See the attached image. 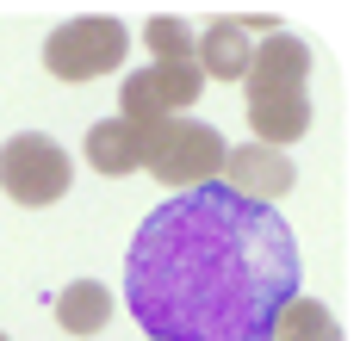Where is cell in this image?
<instances>
[{
  "mask_svg": "<svg viewBox=\"0 0 360 341\" xmlns=\"http://www.w3.org/2000/svg\"><path fill=\"white\" fill-rule=\"evenodd\" d=\"M75 180V161L63 143H50V137H37V131H25V137H13L6 149H0V192L13 199V205H56L63 192H69Z\"/></svg>",
  "mask_w": 360,
  "mask_h": 341,
  "instance_id": "277c9868",
  "label": "cell"
},
{
  "mask_svg": "<svg viewBox=\"0 0 360 341\" xmlns=\"http://www.w3.org/2000/svg\"><path fill=\"white\" fill-rule=\"evenodd\" d=\"M224 180L236 199L249 205H274L280 192H292V155L286 149H261V143H243V149H224Z\"/></svg>",
  "mask_w": 360,
  "mask_h": 341,
  "instance_id": "52a82bcc",
  "label": "cell"
},
{
  "mask_svg": "<svg viewBox=\"0 0 360 341\" xmlns=\"http://www.w3.org/2000/svg\"><path fill=\"white\" fill-rule=\"evenodd\" d=\"M143 44H149L155 62H193V32L180 25L174 13H155V19L143 25Z\"/></svg>",
  "mask_w": 360,
  "mask_h": 341,
  "instance_id": "4fadbf2b",
  "label": "cell"
},
{
  "mask_svg": "<svg viewBox=\"0 0 360 341\" xmlns=\"http://www.w3.org/2000/svg\"><path fill=\"white\" fill-rule=\"evenodd\" d=\"M249 131L261 149H286L311 131V100L304 93H261V100H249Z\"/></svg>",
  "mask_w": 360,
  "mask_h": 341,
  "instance_id": "9c48e42d",
  "label": "cell"
},
{
  "mask_svg": "<svg viewBox=\"0 0 360 341\" xmlns=\"http://www.w3.org/2000/svg\"><path fill=\"white\" fill-rule=\"evenodd\" d=\"M124 50H131V32L112 13H81L44 38V69L56 81H100L124 62Z\"/></svg>",
  "mask_w": 360,
  "mask_h": 341,
  "instance_id": "3957f363",
  "label": "cell"
},
{
  "mask_svg": "<svg viewBox=\"0 0 360 341\" xmlns=\"http://www.w3.org/2000/svg\"><path fill=\"white\" fill-rule=\"evenodd\" d=\"M267 341H342V323L329 316V304H317V298H292L286 310L274 316Z\"/></svg>",
  "mask_w": 360,
  "mask_h": 341,
  "instance_id": "7c38bea8",
  "label": "cell"
},
{
  "mask_svg": "<svg viewBox=\"0 0 360 341\" xmlns=\"http://www.w3.org/2000/svg\"><path fill=\"white\" fill-rule=\"evenodd\" d=\"M143 168L162 187H180V192L212 187L224 174V137L199 118H162L143 131Z\"/></svg>",
  "mask_w": 360,
  "mask_h": 341,
  "instance_id": "7a4b0ae2",
  "label": "cell"
},
{
  "mask_svg": "<svg viewBox=\"0 0 360 341\" xmlns=\"http://www.w3.org/2000/svg\"><path fill=\"white\" fill-rule=\"evenodd\" d=\"M124 298L149 341H267L298 298V242L274 205L193 187L143 218Z\"/></svg>",
  "mask_w": 360,
  "mask_h": 341,
  "instance_id": "6da1fadb",
  "label": "cell"
},
{
  "mask_svg": "<svg viewBox=\"0 0 360 341\" xmlns=\"http://www.w3.org/2000/svg\"><path fill=\"white\" fill-rule=\"evenodd\" d=\"M304 81H311V44L304 38H292L286 25H280V32H267V38L255 44L249 75H243L249 100H261V93H304Z\"/></svg>",
  "mask_w": 360,
  "mask_h": 341,
  "instance_id": "8992f818",
  "label": "cell"
},
{
  "mask_svg": "<svg viewBox=\"0 0 360 341\" xmlns=\"http://www.w3.org/2000/svg\"><path fill=\"white\" fill-rule=\"evenodd\" d=\"M249 56H255V38H249L243 19H212L193 38V62H199V75H212V81H243L249 75Z\"/></svg>",
  "mask_w": 360,
  "mask_h": 341,
  "instance_id": "ba28073f",
  "label": "cell"
},
{
  "mask_svg": "<svg viewBox=\"0 0 360 341\" xmlns=\"http://www.w3.org/2000/svg\"><path fill=\"white\" fill-rule=\"evenodd\" d=\"M56 323L69 329V335H100L112 323V292L100 279H75L56 292Z\"/></svg>",
  "mask_w": 360,
  "mask_h": 341,
  "instance_id": "8fae6325",
  "label": "cell"
},
{
  "mask_svg": "<svg viewBox=\"0 0 360 341\" xmlns=\"http://www.w3.org/2000/svg\"><path fill=\"white\" fill-rule=\"evenodd\" d=\"M87 168L94 174H137L143 168V131L124 118H100L87 131Z\"/></svg>",
  "mask_w": 360,
  "mask_h": 341,
  "instance_id": "30bf717a",
  "label": "cell"
},
{
  "mask_svg": "<svg viewBox=\"0 0 360 341\" xmlns=\"http://www.w3.org/2000/svg\"><path fill=\"white\" fill-rule=\"evenodd\" d=\"M0 341H6V335H0Z\"/></svg>",
  "mask_w": 360,
  "mask_h": 341,
  "instance_id": "5bb4252c",
  "label": "cell"
},
{
  "mask_svg": "<svg viewBox=\"0 0 360 341\" xmlns=\"http://www.w3.org/2000/svg\"><path fill=\"white\" fill-rule=\"evenodd\" d=\"M205 93V75H199V62H149L137 75L118 87V118L124 124H162V118H180L193 100Z\"/></svg>",
  "mask_w": 360,
  "mask_h": 341,
  "instance_id": "5b68a950",
  "label": "cell"
}]
</instances>
